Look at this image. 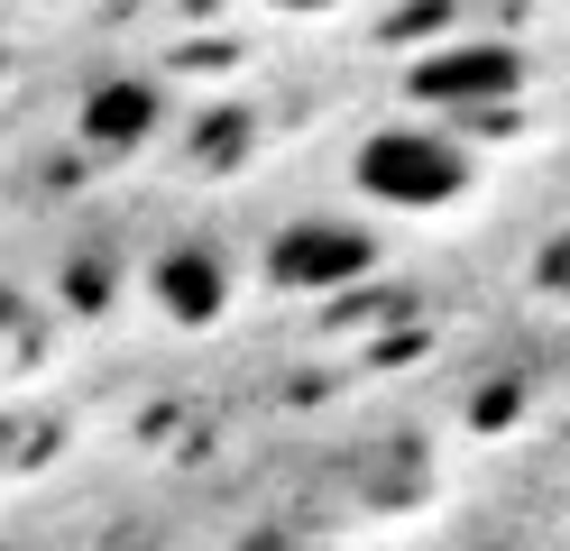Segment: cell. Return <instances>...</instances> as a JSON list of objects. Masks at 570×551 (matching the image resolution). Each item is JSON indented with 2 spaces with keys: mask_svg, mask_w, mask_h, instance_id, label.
I'll return each mask as SVG.
<instances>
[{
  "mask_svg": "<svg viewBox=\"0 0 570 551\" xmlns=\"http://www.w3.org/2000/svg\"><path fill=\"white\" fill-rule=\"evenodd\" d=\"M350 184H360L368 203H386V211H442V203H460V184H470V147H460L451 129L386 120V129L360 138Z\"/></svg>",
  "mask_w": 570,
  "mask_h": 551,
  "instance_id": "cell-1",
  "label": "cell"
},
{
  "mask_svg": "<svg viewBox=\"0 0 570 551\" xmlns=\"http://www.w3.org/2000/svg\"><path fill=\"white\" fill-rule=\"evenodd\" d=\"M350 267H368V239L350 230V220H295V230L267 248L276 285H341Z\"/></svg>",
  "mask_w": 570,
  "mask_h": 551,
  "instance_id": "cell-2",
  "label": "cell"
},
{
  "mask_svg": "<svg viewBox=\"0 0 570 551\" xmlns=\"http://www.w3.org/2000/svg\"><path fill=\"white\" fill-rule=\"evenodd\" d=\"M148 120H157V92H148V83H120V92H101V101L83 110V129H92L101 147H129V138H148Z\"/></svg>",
  "mask_w": 570,
  "mask_h": 551,
  "instance_id": "cell-3",
  "label": "cell"
},
{
  "mask_svg": "<svg viewBox=\"0 0 570 551\" xmlns=\"http://www.w3.org/2000/svg\"><path fill=\"white\" fill-rule=\"evenodd\" d=\"M166 304L203 322L212 304H222V267H212V257H203V248H175V257H166Z\"/></svg>",
  "mask_w": 570,
  "mask_h": 551,
  "instance_id": "cell-4",
  "label": "cell"
},
{
  "mask_svg": "<svg viewBox=\"0 0 570 551\" xmlns=\"http://www.w3.org/2000/svg\"><path fill=\"white\" fill-rule=\"evenodd\" d=\"M19 331H28V304H19V294H10V285H0V358H10V350H19Z\"/></svg>",
  "mask_w": 570,
  "mask_h": 551,
  "instance_id": "cell-5",
  "label": "cell"
},
{
  "mask_svg": "<svg viewBox=\"0 0 570 551\" xmlns=\"http://www.w3.org/2000/svg\"><path fill=\"white\" fill-rule=\"evenodd\" d=\"M276 10H295V19H313V10H341V0H276Z\"/></svg>",
  "mask_w": 570,
  "mask_h": 551,
  "instance_id": "cell-6",
  "label": "cell"
}]
</instances>
